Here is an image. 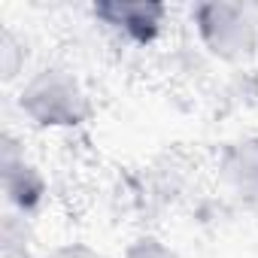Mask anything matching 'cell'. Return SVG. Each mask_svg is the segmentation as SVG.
Listing matches in <instances>:
<instances>
[{"label": "cell", "instance_id": "277c9868", "mask_svg": "<svg viewBox=\"0 0 258 258\" xmlns=\"http://www.w3.org/2000/svg\"><path fill=\"white\" fill-rule=\"evenodd\" d=\"M4 182H7V191L13 195V201H19L25 207H31L43 188L34 167H28L22 158H16L13 146H7V155H4Z\"/></svg>", "mask_w": 258, "mask_h": 258}, {"label": "cell", "instance_id": "52a82bcc", "mask_svg": "<svg viewBox=\"0 0 258 258\" xmlns=\"http://www.w3.org/2000/svg\"><path fill=\"white\" fill-rule=\"evenodd\" d=\"M49 258H103V255H97V252H91L85 246H64V249L52 252Z\"/></svg>", "mask_w": 258, "mask_h": 258}, {"label": "cell", "instance_id": "7a4b0ae2", "mask_svg": "<svg viewBox=\"0 0 258 258\" xmlns=\"http://www.w3.org/2000/svg\"><path fill=\"white\" fill-rule=\"evenodd\" d=\"M198 28L210 52L225 61H243L255 52V25L237 4H204L198 10Z\"/></svg>", "mask_w": 258, "mask_h": 258}, {"label": "cell", "instance_id": "3957f363", "mask_svg": "<svg viewBox=\"0 0 258 258\" xmlns=\"http://www.w3.org/2000/svg\"><path fill=\"white\" fill-rule=\"evenodd\" d=\"M94 13L137 40H149L161 19V7L155 4H100Z\"/></svg>", "mask_w": 258, "mask_h": 258}, {"label": "cell", "instance_id": "6da1fadb", "mask_svg": "<svg viewBox=\"0 0 258 258\" xmlns=\"http://www.w3.org/2000/svg\"><path fill=\"white\" fill-rule=\"evenodd\" d=\"M22 106L40 124H79L88 115V103L79 85L55 70H46L31 79L22 94Z\"/></svg>", "mask_w": 258, "mask_h": 258}, {"label": "cell", "instance_id": "5b68a950", "mask_svg": "<svg viewBox=\"0 0 258 258\" xmlns=\"http://www.w3.org/2000/svg\"><path fill=\"white\" fill-rule=\"evenodd\" d=\"M228 176L240 191L258 195V143H240L228 158Z\"/></svg>", "mask_w": 258, "mask_h": 258}, {"label": "cell", "instance_id": "8992f818", "mask_svg": "<svg viewBox=\"0 0 258 258\" xmlns=\"http://www.w3.org/2000/svg\"><path fill=\"white\" fill-rule=\"evenodd\" d=\"M124 258H176V255H173L167 246H161L158 240H140L137 246L127 249Z\"/></svg>", "mask_w": 258, "mask_h": 258}]
</instances>
